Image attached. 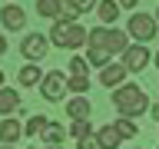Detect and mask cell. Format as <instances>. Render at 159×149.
<instances>
[{
    "instance_id": "12",
    "label": "cell",
    "mask_w": 159,
    "mask_h": 149,
    "mask_svg": "<svg viewBox=\"0 0 159 149\" xmlns=\"http://www.w3.org/2000/svg\"><path fill=\"white\" fill-rule=\"evenodd\" d=\"M89 109H93V106H89V99H86V96H73V99L66 103L70 119H89Z\"/></svg>"
},
{
    "instance_id": "25",
    "label": "cell",
    "mask_w": 159,
    "mask_h": 149,
    "mask_svg": "<svg viewBox=\"0 0 159 149\" xmlns=\"http://www.w3.org/2000/svg\"><path fill=\"white\" fill-rule=\"evenodd\" d=\"M70 3H73L80 13H86V10H96V3H99V0H70Z\"/></svg>"
},
{
    "instance_id": "9",
    "label": "cell",
    "mask_w": 159,
    "mask_h": 149,
    "mask_svg": "<svg viewBox=\"0 0 159 149\" xmlns=\"http://www.w3.org/2000/svg\"><path fill=\"white\" fill-rule=\"evenodd\" d=\"M0 23L7 30H23V23H27V13H23V7H17V3H7V7L0 10Z\"/></svg>"
},
{
    "instance_id": "1",
    "label": "cell",
    "mask_w": 159,
    "mask_h": 149,
    "mask_svg": "<svg viewBox=\"0 0 159 149\" xmlns=\"http://www.w3.org/2000/svg\"><path fill=\"white\" fill-rule=\"evenodd\" d=\"M113 106L119 109V116H129V119H136V116H143L149 109V99H146V93L139 86H116L113 89Z\"/></svg>"
},
{
    "instance_id": "26",
    "label": "cell",
    "mask_w": 159,
    "mask_h": 149,
    "mask_svg": "<svg viewBox=\"0 0 159 149\" xmlns=\"http://www.w3.org/2000/svg\"><path fill=\"white\" fill-rule=\"evenodd\" d=\"M116 3H119V7H129V10H133V7L139 3V0H116Z\"/></svg>"
},
{
    "instance_id": "23",
    "label": "cell",
    "mask_w": 159,
    "mask_h": 149,
    "mask_svg": "<svg viewBox=\"0 0 159 149\" xmlns=\"http://www.w3.org/2000/svg\"><path fill=\"white\" fill-rule=\"evenodd\" d=\"M70 73H73V76H86V73H89V63H86V60H80V56H73V60H70Z\"/></svg>"
},
{
    "instance_id": "6",
    "label": "cell",
    "mask_w": 159,
    "mask_h": 149,
    "mask_svg": "<svg viewBox=\"0 0 159 149\" xmlns=\"http://www.w3.org/2000/svg\"><path fill=\"white\" fill-rule=\"evenodd\" d=\"M63 93H66V76L63 73H47L43 76V83H40V96L47 99V103H60L63 99Z\"/></svg>"
},
{
    "instance_id": "32",
    "label": "cell",
    "mask_w": 159,
    "mask_h": 149,
    "mask_svg": "<svg viewBox=\"0 0 159 149\" xmlns=\"http://www.w3.org/2000/svg\"><path fill=\"white\" fill-rule=\"evenodd\" d=\"M47 149H60V146H47Z\"/></svg>"
},
{
    "instance_id": "31",
    "label": "cell",
    "mask_w": 159,
    "mask_h": 149,
    "mask_svg": "<svg viewBox=\"0 0 159 149\" xmlns=\"http://www.w3.org/2000/svg\"><path fill=\"white\" fill-rule=\"evenodd\" d=\"M156 66H159V53H156Z\"/></svg>"
},
{
    "instance_id": "30",
    "label": "cell",
    "mask_w": 159,
    "mask_h": 149,
    "mask_svg": "<svg viewBox=\"0 0 159 149\" xmlns=\"http://www.w3.org/2000/svg\"><path fill=\"white\" fill-rule=\"evenodd\" d=\"M0 86H3V73H0Z\"/></svg>"
},
{
    "instance_id": "20",
    "label": "cell",
    "mask_w": 159,
    "mask_h": 149,
    "mask_svg": "<svg viewBox=\"0 0 159 149\" xmlns=\"http://www.w3.org/2000/svg\"><path fill=\"white\" fill-rule=\"evenodd\" d=\"M86 63H93V66H99V70H103V66H109V53H106V50H93V47H89Z\"/></svg>"
},
{
    "instance_id": "19",
    "label": "cell",
    "mask_w": 159,
    "mask_h": 149,
    "mask_svg": "<svg viewBox=\"0 0 159 149\" xmlns=\"http://www.w3.org/2000/svg\"><path fill=\"white\" fill-rule=\"evenodd\" d=\"M47 123H50L47 116H30L27 126H23V133H27V136H37V133H43V129H47Z\"/></svg>"
},
{
    "instance_id": "16",
    "label": "cell",
    "mask_w": 159,
    "mask_h": 149,
    "mask_svg": "<svg viewBox=\"0 0 159 149\" xmlns=\"http://www.w3.org/2000/svg\"><path fill=\"white\" fill-rule=\"evenodd\" d=\"M40 136H43L47 146H60V142H63V126H60V123H47V129H43Z\"/></svg>"
},
{
    "instance_id": "10",
    "label": "cell",
    "mask_w": 159,
    "mask_h": 149,
    "mask_svg": "<svg viewBox=\"0 0 159 149\" xmlns=\"http://www.w3.org/2000/svg\"><path fill=\"white\" fill-rule=\"evenodd\" d=\"M43 76H47V73H40L37 63H23V66H20V73H17L20 86H40V83H43Z\"/></svg>"
},
{
    "instance_id": "33",
    "label": "cell",
    "mask_w": 159,
    "mask_h": 149,
    "mask_svg": "<svg viewBox=\"0 0 159 149\" xmlns=\"http://www.w3.org/2000/svg\"><path fill=\"white\" fill-rule=\"evenodd\" d=\"M156 20H159V10H156Z\"/></svg>"
},
{
    "instance_id": "24",
    "label": "cell",
    "mask_w": 159,
    "mask_h": 149,
    "mask_svg": "<svg viewBox=\"0 0 159 149\" xmlns=\"http://www.w3.org/2000/svg\"><path fill=\"white\" fill-rule=\"evenodd\" d=\"M76 142H80V149H103V146H99V139H96V133H89V136L76 139Z\"/></svg>"
},
{
    "instance_id": "18",
    "label": "cell",
    "mask_w": 159,
    "mask_h": 149,
    "mask_svg": "<svg viewBox=\"0 0 159 149\" xmlns=\"http://www.w3.org/2000/svg\"><path fill=\"white\" fill-rule=\"evenodd\" d=\"M60 7H63V3H60V0H37V13H40V17H53V20H57L60 17Z\"/></svg>"
},
{
    "instance_id": "3",
    "label": "cell",
    "mask_w": 159,
    "mask_h": 149,
    "mask_svg": "<svg viewBox=\"0 0 159 149\" xmlns=\"http://www.w3.org/2000/svg\"><path fill=\"white\" fill-rule=\"evenodd\" d=\"M50 40H53V47H66V50H80L83 43H89V33L80 23H63L57 20L53 30H50Z\"/></svg>"
},
{
    "instance_id": "21",
    "label": "cell",
    "mask_w": 159,
    "mask_h": 149,
    "mask_svg": "<svg viewBox=\"0 0 159 149\" xmlns=\"http://www.w3.org/2000/svg\"><path fill=\"white\" fill-rule=\"evenodd\" d=\"M93 133V126H89V119H73V126H70V136L73 139H83Z\"/></svg>"
},
{
    "instance_id": "13",
    "label": "cell",
    "mask_w": 159,
    "mask_h": 149,
    "mask_svg": "<svg viewBox=\"0 0 159 149\" xmlns=\"http://www.w3.org/2000/svg\"><path fill=\"white\" fill-rule=\"evenodd\" d=\"M96 139H99V146L103 149H116L119 142H123V136L116 133V126L109 123V126H103V129H96Z\"/></svg>"
},
{
    "instance_id": "34",
    "label": "cell",
    "mask_w": 159,
    "mask_h": 149,
    "mask_svg": "<svg viewBox=\"0 0 159 149\" xmlns=\"http://www.w3.org/2000/svg\"><path fill=\"white\" fill-rule=\"evenodd\" d=\"M27 149H33V146H27Z\"/></svg>"
},
{
    "instance_id": "17",
    "label": "cell",
    "mask_w": 159,
    "mask_h": 149,
    "mask_svg": "<svg viewBox=\"0 0 159 149\" xmlns=\"http://www.w3.org/2000/svg\"><path fill=\"white\" fill-rule=\"evenodd\" d=\"M113 126H116V133H119V136H123V139H133V136H136V133H139L136 119H129V116H119L116 123H113Z\"/></svg>"
},
{
    "instance_id": "14",
    "label": "cell",
    "mask_w": 159,
    "mask_h": 149,
    "mask_svg": "<svg viewBox=\"0 0 159 149\" xmlns=\"http://www.w3.org/2000/svg\"><path fill=\"white\" fill-rule=\"evenodd\" d=\"M20 133H23V126H20L17 119H3V123H0V142H17L20 139Z\"/></svg>"
},
{
    "instance_id": "28",
    "label": "cell",
    "mask_w": 159,
    "mask_h": 149,
    "mask_svg": "<svg viewBox=\"0 0 159 149\" xmlns=\"http://www.w3.org/2000/svg\"><path fill=\"white\" fill-rule=\"evenodd\" d=\"M149 113H152V119L159 123V103H156V106H149Z\"/></svg>"
},
{
    "instance_id": "7",
    "label": "cell",
    "mask_w": 159,
    "mask_h": 149,
    "mask_svg": "<svg viewBox=\"0 0 159 149\" xmlns=\"http://www.w3.org/2000/svg\"><path fill=\"white\" fill-rule=\"evenodd\" d=\"M149 50L143 47V43H136V47H129L126 53H123V66L129 70V73H139V70H146L149 66Z\"/></svg>"
},
{
    "instance_id": "15",
    "label": "cell",
    "mask_w": 159,
    "mask_h": 149,
    "mask_svg": "<svg viewBox=\"0 0 159 149\" xmlns=\"http://www.w3.org/2000/svg\"><path fill=\"white\" fill-rule=\"evenodd\" d=\"M96 17H99V23H113V20L119 17V3L116 0H99L96 3Z\"/></svg>"
},
{
    "instance_id": "27",
    "label": "cell",
    "mask_w": 159,
    "mask_h": 149,
    "mask_svg": "<svg viewBox=\"0 0 159 149\" xmlns=\"http://www.w3.org/2000/svg\"><path fill=\"white\" fill-rule=\"evenodd\" d=\"M3 53H7V37L0 33V56H3Z\"/></svg>"
},
{
    "instance_id": "11",
    "label": "cell",
    "mask_w": 159,
    "mask_h": 149,
    "mask_svg": "<svg viewBox=\"0 0 159 149\" xmlns=\"http://www.w3.org/2000/svg\"><path fill=\"white\" fill-rule=\"evenodd\" d=\"M17 109H20V93L0 86V116H10V113H17Z\"/></svg>"
},
{
    "instance_id": "29",
    "label": "cell",
    "mask_w": 159,
    "mask_h": 149,
    "mask_svg": "<svg viewBox=\"0 0 159 149\" xmlns=\"http://www.w3.org/2000/svg\"><path fill=\"white\" fill-rule=\"evenodd\" d=\"M0 149H10V146H7V142H0Z\"/></svg>"
},
{
    "instance_id": "4",
    "label": "cell",
    "mask_w": 159,
    "mask_h": 149,
    "mask_svg": "<svg viewBox=\"0 0 159 149\" xmlns=\"http://www.w3.org/2000/svg\"><path fill=\"white\" fill-rule=\"evenodd\" d=\"M156 17H149V13H133L129 17V27H126V33L133 40H139V43H146V40H152L156 37Z\"/></svg>"
},
{
    "instance_id": "2",
    "label": "cell",
    "mask_w": 159,
    "mask_h": 149,
    "mask_svg": "<svg viewBox=\"0 0 159 149\" xmlns=\"http://www.w3.org/2000/svg\"><path fill=\"white\" fill-rule=\"evenodd\" d=\"M89 47L93 50H106L109 56L113 53H126L129 50V33L126 30H113V27H96V30H89Z\"/></svg>"
},
{
    "instance_id": "8",
    "label": "cell",
    "mask_w": 159,
    "mask_h": 149,
    "mask_svg": "<svg viewBox=\"0 0 159 149\" xmlns=\"http://www.w3.org/2000/svg\"><path fill=\"white\" fill-rule=\"evenodd\" d=\"M129 76V70L123 66V63H109V66H103L99 70V83L106 89H116V86H123V79Z\"/></svg>"
},
{
    "instance_id": "5",
    "label": "cell",
    "mask_w": 159,
    "mask_h": 149,
    "mask_svg": "<svg viewBox=\"0 0 159 149\" xmlns=\"http://www.w3.org/2000/svg\"><path fill=\"white\" fill-rule=\"evenodd\" d=\"M47 43H50V40L43 37V33H27V37L20 40V53H23V60H27V63L43 60V56H47Z\"/></svg>"
},
{
    "instance_id": "22",
    "label": "cell",
    "mask_w": 159,
    "mask_h": 149,
    "mask_svg": "<svg viewBox=\"0 0 159 149\" xmlns=\"http://www.w3.org/2000/svg\"><path fill=\"white\" fill-rule=\"evenodd\" d=\"M66 89H73L76 96H83V93L89 89V76H70L66 79Z\"/></svg>"
}]
</instances>
